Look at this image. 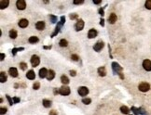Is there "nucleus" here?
<instances>
[{
    "mask_svg": "<svg viewBox=\"0 0 151 115\" xmlns=\"http://www.w3.org/2000/svg\"><path fill=\"white\" fill-rule=\"evenodd\" d=\"M61 82L63 86H66V85H68L70 81H69V78L66 75H62L61 76Z\"/></svg>",
    "mask_w": 151,
    "mask_h": 115,
    "instance_id": "22",
    "label": "nucleus"
},
{
    "mask_svg": "<svg viewBox=\"0 0 151 115\" xmlns=\"http://www.w3.org/2000/svg\"><path fill=\"white\" fill-rule=\"evenodd\" d=\"M48 72H49V71H48L46 68H41V69L39 70V74H38V75H39V77L41 79H43V78L47 77Z\"/></svg>",
    "mask_w": 151,
    "mask_h": 115,
    "instance_id": "15",
    "label": "nucleus"
},
{
    "mask_svg": "<svg viewBox=\"0 0 151 115\" xmlns=\"http://www.w3.org/2000/svg\"><path fill=\"white\" fill-rule=\"evenodd\" d=\"M12 99H13L14 104H16V103H19V102L21 101V99H20V98H17V97H14V98H12Z\"/></svg>",
    "mask_w": 151,
    "mask_h": 115,
    "instance_id": "42",
    "label": "nucleus"
},
{
    "mask_svg": "<svg viewBox=\"0 0 151 115\" xmlns=\"http://www.w3.org/2000/svg\"><path fill=\"white\" fill-rule=\"evenodd\" d=\"M70 19H71V20H76V19H78V14H76V13L70 14Z\"/></svg>",
    "mask_w": 151,
    "mask_h": 115,
    "instance_id": "40",
    "label": "nucleus"
},
{
    "mask_svg": "<svg viewBox=\"0 0 151 115\" xmlns=\"http://www.w3.org/2000/svg\"><path fill=\"white\" fill-rule=\"evenodd\" d=\"M51 47H52V46H43V48H44V49H50Z\"/></svg>",
    "mask_w": 151,
    "mask_h": 115,
    "instance_id": "48",
    "label": "nucleus"
},
{
    "mask_svg": "<svg viewBox=\"0 0 151 115\" xmlns=\"http://www.w3.org/2000/svg\"><path fill=\"white\" fill-rule=\"evenodd\" d=\"M45 27H46V23H45V21H43V20H39V21H37L36 23V28L38 31H43V30L45 29Z\"/></svg>",
    "mask_w": 151,
    "mask_h": 115,
    "instance_id": "12",
    "label": "nucleus"
},
{
    "mask_svg": "<svg viewBox=\"0 0 151 115\" xmlns=\"http://www.w3.org/2000/svg\"><path fill=\"white\" fill-rule=\"evenodd\" d=\"M64 23H65V17L62 16L61 18H60V21H58L57 25H56L54 32H53V33H51V35H50V37H51V38L55 37V36L60 33V31H61V29H62V27L63 26V24H64Z\"/></svg>",
    "mask_w": 151,
    "mask_h": 115,
    "instance_id": "1",
    "label": "nucleus"
},
{
    "mask_svg": "<svg viewBox=\"0 0 151 115\" xmlns=\"http://www.w3.org/2000/svg\"><path fill=\"white\" fill-rule=\"evenodd\" d=\"M26 77H27V79H29V80H35V78H36V73H35V72H34L33 70H30V71L27 72Z\"/></svg>",
    "mask_w": 151,
    "mask_h": 115,
    "instance_id": "18",
    "label": "nucleus"
},
{
    "mask_svg": "<svg viewBox=\"0 0 151 115\" xmlns=\"http://www.w3.org/2000/svg\"><path fill=\"white\" fill-rule=\"evenodd\" d=\"M83 3H84L83 0H74L73 1V4H75V5H81Z\"/></svg>",
    "mask_w": 151,
    "mask_h": 115,
    "instance_id": "38",
    "label": "nucleus"
},
{
    "mask_svg": "<svg viewBox=\"0 0 151 115\" xmlns=\"http://www.w3.org/2000/svg\"><path fill=\"white\" fill-rule=\"evenodd\" d=\"M18 87H19V85L16 84V85H15V88H18Z\"/></svg>",
    "mask_w": 151,
    "mask_h": 115,
    "instance_id": "51",
    "label": "nucleus"
},
{
    "mask_svg": "<svg viewBox=\"0 0 151 115\" xmlns=\"http://www.w3.org/2000/svg\"><path fill=\"white\" fill-rule=\"evenodd\" d=\"M38 41H39V39L37 36H30L29 39H28V42L30 44H36Z\"/></svg>",
    "mask_w": 151,
    "mask_h": 115,
    "instance_id": "25",
    "label": "nucleus"
},
{
    "mask_svg": "<svg viewBox=\"0 0 151 115\" xmlns=\"http://www.w3.org/2000/svg\"><path fill=\"white\" fill-rule=\"evenodd\" d=\"M97 35H98V32H97L95 29H91L89 32H88V37H89V39L95 38Z\"/></svg>",
    "mask_w": 151,
    "mask_h": 115,
    "instance_id": "13",
    "label": "nucleus"
},
{
    "mask_svg": "<svg viewBox=\"0 0 151 115\" xmlns=\"http://www.w3.org/2000/svg\"><path fill=\"white\" fill-rule=\"evenodd\" d=\"M82 103L85 104V105H90V104L92 103V99H89V98H84V99H82Z\"/></svg>",
    "mask_w": 151,
    "mask_h": 115,
    "instance_id": "31",
    "label": "nucleus"
},
{
    "mask_svg": "<svg viewBox=\"0 0 151 115\" xmlns=\"http://www.w3.org/2000/svg\"><path fill=\"white\" fill-rule=\"evenodd\" d=\"M98 74L99 76H101V77H105L106 75V70H105V66H102V67H99L98 68Z\"/></svg>",
    "mask_w": 151,
    "mask_h": 115,
    "instance_id": "16",
    "label": "nucleus"
},
{
    "mask_svg": "<svg viewBox=\"0 0 151 115\" xmlns=\"http://www.w3.org/2000/svg\"><path fill=\"white\" fill-rule=\"evenodd\" d=\"M92 2H93L94 4H96V5H99V4L102 3V0H93Z\"/></svg>",
    "mask_w": 151,
    "mask_h": 115,
    "instance_id": "45",
    "label": "nucleus"
},
{
    "mask_svg": "<svg viewBox=\"0 0 151 115\" xmlns=\"http://www.w3.org/2000/svg\"><path fill=\"white\" fill-rule=\"evenodd\" d=\"M59 46L61 47H66V46H68V41L66 39H61L59 42Z\"/></svg>",
    "mask_w": 151,
    "mask_h": 115,
    "instance_id": "27",
    "label": "nucleus"
},
{
    "mask_svg": "<svg viewBox=\"0 0 151 115\" xmlns=\"http://www.w3.org/2000/svg\"><path fill=\"white\" fill-rule=\"evenodd\" d=\"M18 25H19V27H21V28H26V27L29 25V21H28L27 19H21V20H19V22H18Z\"/></svg>",
    "mask_w": 151,
    "mask_h": 115,
    "instance_id": "11",
    "label": "nucleus"
},
{
    "mask_svg": "<svg viewBox=\"0 0 151 115\" xmlns=\"http://www.w3.org/2000/svg\"><path fill=\"white\" fill-rule=\"evenodd\" d=\"M78 93L79 94V96L81 97H85L89 94V88L86 87V86H80L79 89H78Z\"/></svg>",
    "mask_w": 151,
    "mask_h": 115,
    "instance_id": "7",
    "label": "nucleus"
},
{
    "mask_svg": "<svg viewBox=\"0 0 151 115\" xmlns=\"http://www.w3.org/2000/svg\"><path fill=\"white\" fill-rule=\"evenodd\" d=\"M105 7H107V6H105ZM105 7H103V8H102V7H100V8H99V10H98L99 14H100V15H101L102 17L105 15Z\"/></svg>",
    "mask_w": 151,
    "mask_h": 115,
    "instance_id": "37",
    "label": "nucleus"
},
{
    "mask_svg": "<svg viewBox=\"0 0 151 115\" xmlns=\"http://www.w3.org/2000/svg\"><path fill=\"white\" fill-rule=\"evenodd\" d=\"M130 109L127 107V106H121L120 107V112H121V113H123V114H130Z\"/></svg>",
    "mask_w": 151,
    "mask_h": 115,
    "instance_id": "26",
    "label": "nucleus"
},
{
    "mask_svg": "<svg viewBox=\"0 0 151 115\" xmlns=\"http://www.w3.org/2000/svg\"><path fill=\"white\" fill-rule=\"evenodd\" d=\"M49 115H58V112H57V111H55V110H52V111L49 112Z\"/></svg>",
    "mask_w": 151,
    "mask_h": 115,
    "instance_id": "43",
    "label": "nucleus"
},
{
    "mask_svg": "<svg viewBox=\"0 0 151 115\" xmlns=\"http://www.w3.org/2000/svg\"><path fill=\"white\" fill-rule=\"evenodd\" d=\"M108 50H109V55H110V58L113 59V56H112V54H111V46H110L109 44H108Z\"/></svg>",
    "mask_w": 151,
    "mask_h": 115,
    "instance_id": "47",
    "label": "nucleus"
},
{
    "mask_svg": "<svg viewBox=\"0 0 151 115\" xmlns=\"http://www.w3.org/2000/svg\"><path fill=\"white\" fill-rule=\"evenodd\" d=\"M7 108H1L0 109V114L1 115H4V114H6L7 113Z\"/></svg>",
    "mask_w": 151,
    "mask_h": 115,
    "instance_id": "39",
    "label": "nucleus"
},
{
    "mask_svg": "<svg viewBox=\"0 0 151 115\" xmlns=\"http://www.w3.org/2000/svg\"><path fill=\"white\" fill-rule=\"evenodd\" d=\"M57 94H59V90H57L56 88H54V95H57Z\"/></svg>",
    "mask_w": 151,
    "mask_h": 115,
    "instance_id": "49",
    "label": "nucleus"
},
{
    "mask_svg": "<svg viewBox=\"0 0 151 115\" xmlns=\"http://www.w3.org/2000/svg\"><path fill=\"white\" fill-rule=\"evenodd\" d=\"M84 25H85V23H84V20H78L77 23H76L75 25V28H76V31L77 32H79V31H82L83 28H84Z\"/></svg>",
    "mask_w": 151,
    "mask_h": 115,
    "instance_id": "8",
    "label": "nucleus"
},
{
    "mask_svg": "<svg viewBox=\"0 0 151 115\" xmlns=\"http://www.w3.org/2000/svg\"><path fill=\"white\" fill-rule=\"evenodd\" d=\"M112 70H113V72H114V74H119V73H121L122 71H123V68H122L121 66L119 65L118 62H112Z\"/></svg>",
    "mask_w": 151,
    "mask_h": 115,
    "instance_id": "2",
    "label": "nucleus"
},
{
    "mask_svg": "<svg viewBox=\"0 0 151 115\" xmlns=\"http://www.w3.org/2000/svg\"><path fill=\"white\" fill-rule=\"evenodd\" d=\"M138 89L141 92H147V91H149V89H150V85L148 83H141L138 86Z\"/></svg>",
    "mask_w": 151,
    "mask_h": 115,
    "instance_id": "4",
    "label": "nucleus"
},
{
    "mask_svg": "<svg viewBox=\"0 0 151 115\" xmlns=\"http://www.w3.org/2000/svg\"><path fill=\"white\" fill-rule=\"evenodd\" d=\"M8 80V77H7V74H6V72H0V82L2 83H6Z\"/></svg>",
    "mask_w": 151,
    "mask_h": 115,
    "instance_id": "21",
    "label": "nucleus"
},
{
    "mask_svg": "<svg viewBox=\"0 0 151 115\" xmlns=\"http://www.w3.org/2000/svg\"><path fill=\"white\" fill-rule=\"evenodd\" d=\"M69 73H70V75L73 76V77H75V76L77 75V72L74 71V70H70V71H69Z\"/></svg>",
    "mask_w": 151,
    "mask_h": 115,
    "instance_id": "41",
    "label": "nucleus"
},
{
    "mask_svg": "<svg viewBox=\"0 0 151 115\" xmlns=\"http://www.w3.org/2000/svg\"><path fill=\"white\" fill-rule=\"evenodd\" d=\"M23 50H24V47H15V48H12V50H11V54H12L13 56H15L17 54V52L23 51Z\"/></svg>",
    "mask_w": 151,
    "mask_h": 115,
    "instance_id": "28",
    "label": "nucleus"
},
{
    "mask_svg": "<svg viewBox=\"0 0 151 115\" xmlns=\"http://www.w3.org/2000/svg\"><path fill=\"white\" fill-rule=\"evenodd\" d=\"M30 61H31V64H32V66H33V67H37V66L39 65V63H40L39 57L37 56V55H33V56L31 57Z\"/></svg>",
    "mask_w": 151,
    "mask_h": 115,
    "instance_id": "5",
    "label": "nucleus"
},
{
    "mask_svg": "<svg viewBox=\"0 0 151 115\" xmlns=\"http://www.w3.org/2000/svg\"><path fill=\"white\" fill-rule=\"evenodd\" d=\"M5 57H6V55H5L4 53H1V54H0V60H1V61H3L4 59H5Z\"/></svg>",
    "mask_w": 151,
    "mask_h": 115,
    "instance_id": "44",
    "label": "nucleus"
},
{
    "mask_svg": "<svg viewBox=\"0 0 151 115\" xmlns=\"http://www.w3.org/2000/svg\"><path fill=\"white\" fill-rule=\"evenodd\" d=\"M10 37L11 38V39H16L17 38V36H18V33H17V31L16 30H10Z\"/></svg>",
    "mask_w": 151,
    "mask_h": 115,
    "instance_id": "23",
    "label": "nucleus"
},
{
    "mask_svg": "<svg viewBox=\"0 0 151 115\" xmlns=\"http://www.w3.org/2000/svg\"><path fill=\"white\" fill-rule=\"evenodd\" d=\"M71 59H72V60H74V61H79V57L78 56L77 54H73L72 56H71Z\"/></svg>",
    "mask_w": 151,
    "mask_h": 115,
    "instance_id": "36",
    "label": "nucleus"
},
{
    "mask_svg": "<svg viewBox=\"0 0 151 115\" xmlns=\"http://www.w3.org/2000/svg\"><path fill=\"white\" fill-rule=\"evenodd\" d=\"M42 104L45 108H50L51 105H52L51 104V100H49V99H43Z\"/></svg>",
    "mask_w": 151,
    "mask_h": 115,
    "instance_id": "24",
    "label": "nucleus"
},
{
    "mask_svg": "<svg viewBox=\"0 0 151 115\" xmlns=\"http://www.w3.org/2000/svg\"><path fill=\"white\" fill-rule=\"evenodd\" d=\"M117 20H118V17H117V15H116L115 13H111L110 15H109L108 22L110 23V24H114V23H116Z\"/></svg>",
    "mask_w": 151,
    "mask_h": 115,
    "instance_id": "14",
    "label": "nucleus"
},
{
    "mask_svg": "<svg viewBox=\"0 0 151 115\" xmlns=\"http://www.w3.org/2000/svg\"><path fill=\"white\" fill-rule=\"evenodd\" d=\"M16 7L19 10H23L26 8V2L24 0H17Z\"/></svg>",
    "mask_w": 151,
    "mask_h": 115,
    "instance_id": "6",
    "label": "nucleus"
},
{
    "mask_svg": "<svg viewBox=\"0 0 151 115\" xmlns=\"http://www.w3.org/2000/svg\"><path fill=\"white\" fill-rule=\"evenodd\" d=\"M9 5H10V0H1L0 1V8L1 9H4V8L8 7Z\"/></svg>",
    "mask_w": 151,
    "mask_h": 115,
    "instance_id": "19",
    "label": "nucleus"
},
{
    "mask_svg": "<svg viewBox=\"0 0 151 115\" xmlns=\"http://www.w3.org/2000/svg\"><path fill=\"white\" fill-rule=\"evenodd\" d=\"M144 7L146 9L151 10V0H146L145 3H144Z\"/></svg>",
    "mask_w": 151,
    "mask_h": 115,
    "instance_id": "32",
    "label": "nucleus"
},
{
    "mask_svg": "<svg viewBox=\"0 0 151 115\" xmlns=\"http://www.w3.org/2000/svg\"><path fill=\"white\" fill-rule=\"evenodd\" d=\"M54 77H55V72L53 70H49L48 75H47V79L49 81H51V80L54 79Z\"/></svg>",
    "mask_w": 151,
    "mask_h": 115,
    "instance_id": "20",
    "label": "nucleus"
},
{
    "mask_svg": "<svg viewBox=\"0 0 151 115\" xmlns=\"http://www.w3.org/2000/svg\"><path fill=\"white\" fill-rule=\"evenodd\" d=\"M9 73H10V75L11 76V77H17L18 76V70L16 69V68H14V67H11V68H10V70H9Z\"/></svg>",
    "mask_w": 151,
    "mask_h": 115,
    "instance_id": "17",
    "label": "nucleus"
},
{
    "mask_svg": "<svg viewBox=\"0 0 151 115\" xmlns=\"http://www.w3.org/2000/svg\"><path fill=\"white\" fill-rule=\"evenodd\" d=\"M118 75H119V77H120V78H121V79H124V75H123V73H119V74H118Z\"/></svg>",
    "mask_w": 151,
    "mask_h": 115,
    "instance_id": "50",
    "label": "nucleus"
},
{
    "mask_svg": "<svg viewBox=\"0 0 151 115\" xmlns=\"http://www.w3.org/2000/svg\"><path fill=\"white\" fill-rule=\"evenodd\" d=\"M143 68H144L146 72H150L151 71V60L149 59H144L143 61Z\"/></svg>",
    "mask_w": 151,
    "mask_h": 115,
    "instance_id": "10",
    "label": "nucleus"
},
{
    "mask_svg": "<svg viewBox=\"0 0 151 115\" xmlns=\"http://www.w3.org/2000/svg\"><path fill=\"white\" fill-rule=\"evenodd\" d=\"M100 25H101V26H105V20H104V19H101V20H100Z\"/></svg>",
    "mask_w": 151,
    "mask_h": 115,
    "instance_id": "46",
    "label": "nucleus"
},
{
    "mask_svg": "<svg viewBox=\"0 0 151 115\" xmlns=\"http://www.w3.org/2000/svg\"><path fill=\"white\" fill-rule=\"evenodd\" d=\"M49 20H50V21H51V23H58V18H57V16H55V15H52V14H49Z\"/></svg>",
    "mask_w": 151,
    "mask_h": 115,
    "instance_id": "29",
    "label": "nucleus"
},
{
    "mask_svg": "<svg viewBox=\"0 0 151 115\" xmlns=\"http://www.w3.org/2000/svg\"><path fill=\"white\" fill-rule=\"evenodd\" d=\"M27 63L25 62H21L20 63V69L22 70V71H25V70L27 69Z\"/></svg>",
    "mask_w": 151,
    "mask_h": 115,
    "instance_id": "33",
    "label": "nucleus"
},
{
    "mask_svg": "<svg viewBox=\"0 0 151 115\" xmlns=\"http://www.w3.org/2000/svg\"><path fill=\"white\" fill-rule=\"evenodd\" d=\"M70 93H71V89H70V87H68V86H62V87L59 89V94L62 96H64V97L69 96Z\"/></svg>",
    "mask_w": 151,
    "mask_h": 115,
    "instance_id": "3",
    "label": "nucleus"
},
{
    "mask_svg": "<svg viewBox=\"0 0 151 115\" xmlns=\"http://www.w3.org/2000/svg\"><path fill=\"white\" fill-rule=\"evenodd\" d=\"M104 46H105L104 42H103V41H98V42L93 46V49H94V51H96V52H100V51L104 48Z\"/></svg>",
    "mask_w": 151,
    "mask_h": 115,
    "instance_id": "9",
    "label": "nucleus"
},
{
    "mask_svg": "<svg viewBox=\"0 0 151 115\" xmlns=\"http://www.w3.org/2000/svg\"><path fill=\"white\" fill-rule=\"evenodd\" d=\"M6 98H7L8 99V101H9V103H10V106H12L14 104V101H13V99H11L10 96L9 95H6Z\"/></svg>",
    "mask_w": 151,
    "mask_h": 115,
    "instance_id": "35",
    "label": "nucleus"
},
{
    "mask_svg": "<svg viewBox=\"0 0 151 115\" xmlns=\"http://www.w3.org/2000/svg\"><path fill=\"white\" fill-rule=\"evenodd\" d=\"M40 88V84L39 82H36L35 84L33 85V89L34 90H38Z\"/></svg>",
    "mask_w": 151,
    "mask_h": 115,
    "instance_id": "34",
    "label": "nucleus"
},
{
    "mask_svg": "<svg viewBox=\"0 0 151 115\" xmlns=\"http://www.w3.org/2000/svg\"><path fill=\"white\" fill-rule=\"evenodd\" d=\"M131 111L134 113V115H140V110H139V108H136V107H131Z\"/></svg>",
    "mask_w": 151,
    "mask_h": 115,
    "instance_id": "30",
    "label": "nucleus"
}]
</instances>
